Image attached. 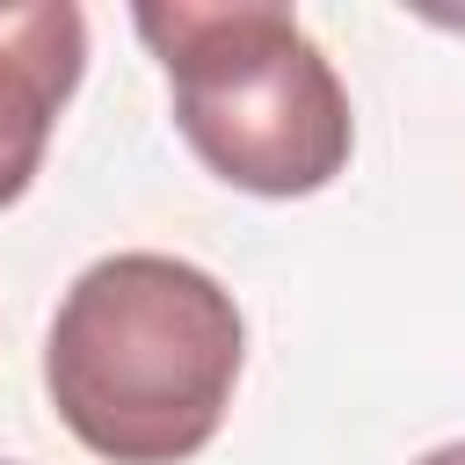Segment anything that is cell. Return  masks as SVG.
Returning a JSON list of instances; mask_svg holds the SVG:
<instances>
[{
    "mask_svg": "<svg viewBox=\"0 0 465 465\" xmlns=\"http://www.w3.org/2000/svg\"><path fill=\"white\" fill-rule=\"evenodd\" d=\"M247 327L232 291L182 254H102L73 276L44 334L58 421L109 465L196 458L240 385Z\"/></svg>",
    "mask_w": 465,
    "mask_h": 465,
    "instance_id": "obj_1",
    "label": "cell"
},
{
    "mask_svg": "<svg viewBox=\"0 0 465 465\" xmlns=\"http://www.w3.org/2000/svg\"><path fill=\"white\" fill-rule=\"evenodd\" d=\"M414 465H465V443H436L429 458H414Z\"/></svg>",
    "mask_w": 465,
    "mask_h": 465,
    "instance_id": "obj_4",
    "label": "cell"
},
{
    "mask_svg": "<svg viewBox=\"0 0 465 465\" xmlns=\"http://www.w3.org/2000/svg\"><path fill=\"white\" fill-rule=\"evenodd\" d=\"M174 87L189 153L247 196H312L349 167L356 116L334 58L269 0H174L131 15Z\"/></svg>",
    "mask_w": 465,
    "mask_h": 465,
    "instance_id": "obj_2",
    "label": "cell"
},
{
    "mask_svg": "<svg viewBox=\"0 0 465 465\" xmlns=\"http://www.w3.org/2000/svg\"><path fill=\"white\" fill-rule=\"evenodd\" d=\"M87 65V15L73 0L0 7V211L36 182L58 109Z\"/></svg>",
    "mask_w": 465,
    "mask_h": 465,
    "instance_id": "obj_3",
    "label": "cell"
}]
</instances>
